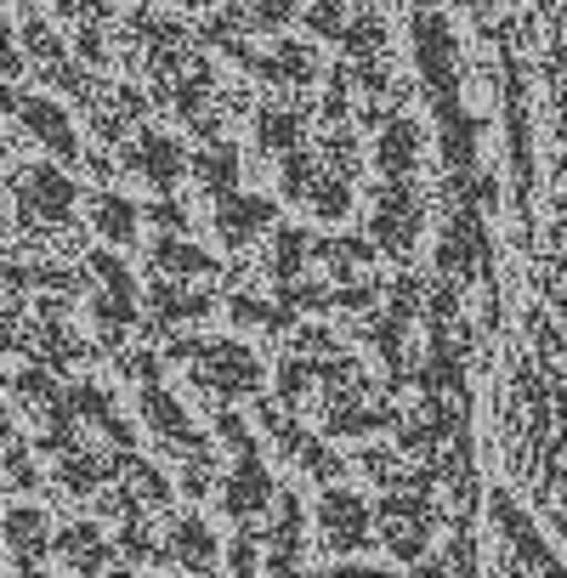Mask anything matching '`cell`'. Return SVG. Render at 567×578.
Here are the masks:
<instances>
[{
  "mask_svg": "<svg viewBox=\"0 0 567 578\" xmlns=\"http://www.w3.org/2000/svg\"><path fill=\"white\" fill-rule=\"evenodd\" d=\"M414 58L425 85L437 91V114H454V34L432 12V0H414Z\"/></svg>",
  "mask_w": 567,
  "mask_h": 578,
  "instance_id": "1",
  "label": "cell"
},
{
  "mask_svg": "<svg viewBox=\"0 0 567 578\" xmlns=\"http://www.w3.org/2000/svg\"><path fill=\"white\" fill-rule=\"evenodd\" d=\"M381 527H386V545L392 556L403 561H420L425 539H432V494L414 488V482H403V488H392L381 499Z\"/></svg>",
  "mask_w": 567,
  "mask_h": 578,
  "instance_id": "2",
  "label": "cell"
},
{
  "mask_svg": "<svg viewBox=\"0 0 567 578\" xmlns=\"http://www.w3.org/2000/svg\"><path fill=\"white\" fill-rule=\"evenodd\" d=\"M12 193H18V221H23V227H58V221H69V210H74V182H69L63 171H52V165L18 171Z\"/></svg>",
  "mask_w": 567,
  "mask_h": 578,
  "instance_id": "3",
  "label": "cell"
},
{
  "mask_svg": "<svg viewBox=\"0 0 567 578\" xmlns=\"http://www.w3.org/2000/svg\"><path fill=\"white\" fill-rule=\"evenodd\" d=\"M437 267H443L454 283L488 272V233H483L477 210L460 205V210L449 216V227H443V238H437Z\"/></svg>",
  "mask_w": 567,
  "mask_h": 578,
  "instance_id": "4",
  "label": "cell"
},
{
  "mask_svg": "<svg viewBox=\"0 0 567 578\" xmlns=\"http://www.w3.org/2000/svg\"><path fill=\"white\" fill-rule=\"evenodd\" d=\"M414 233H420V193L409 176H386L381 199H374V238H381L392 256H409Z\"/></svg>",
  "mask_w": 567,
  "mask_h": 578,
  "instance_id": "5",
  "label": "cell"
},
{
  "mask_svg": "<svg viewBox=\"0 0 567 578\" xmlns=\"http://www.w3.org/2000/svg\"><path fill=\"white\" fill-rule=\"evenodd\" d=\"M194 380H199V385H210L216 398H245L250 385L261 380V363H256L245 347H233V341H216V347H199Z\"/></svg>",
  "mask_w": 567,
  "mask_h": 578,
  "instance_id": "6",
  "label": "cell"
},
{
  "mask_svg": "<svg viewBox=\"0 0 567 578\" xmlns=\"http://www.w3.org/2000/svg\"><path fill=\"white\" fill-rule=\"evenodd\" d=\"M165 499H171L165 476H159L154 465H142L131 448H120V460H114V488L103 494V510H114V516H136L142 505H165Z\"/></svg>",
  "mask_w": 567,
  "mask_h": 578,
  "instance_id": "7",
  "label": "cell"
},
{
  "mask_svg": "<svg viewBox=\"0 0 567 578\" xmlns=\"http://www.w3.org/2000/svg\"><path fill=\"white\" fill-rule=\"evenodd\" d=\"M323 425H329V431H347V437H363V431L398 425V414L381 409V403H369L363 380H347V385H329V398H323Z\"/></svg>",
  "mask_w": 567,
  "mask_h": 578,
  "instance_id": "8",
  "label": "cell"
},
{
  "mask_svg": "<svg viewBox=\"0 0 567 578\" xmlns=\"http://www.w3.org/2000/svg\"><path fill=\"white\" fill-rule=\"evenodd\" d=\"M85 267H91V278L103 283V296H97V307H91V312H97V323H103L109 334H120V329L136 318V289H131V272H125L114 256H103V250L91 256Z\"/></svg>",
  "mask_w": 567,
  "mask_h": 578,
  "instance_id": "9",
  "label": "cell"
},
{
  "mask_svg": "<svg viewBox=\"0 0 567 578\" xmlns=\"http://www.w3.org/2000/svg\"><path fill=\"white\" fill-rule=\"evenodd\" d=\"M318 522H323L329 550H358V545H369V505H363L358 494H347V488L323 494Z\"/></svg>",
  "mask_w": 567,
  "mask_h": 578,
  "instance_id": "10",
  "label": "cell"
},
{
  "mask_svg": "<svg viewBox=\"0 0 567 578\" xmlns=\"http://www.w3.org/2000/svg\"><path fill=\"white\" fill-rule=\"evenodd\" d=\"M494 522L505 527V545H511V567H528V572H550V567H561L539 539H534V527L516 516V505H511V494H499L494 499Z\"/></svg>",
  "mask_w": 567,
  "mask_h": 578,
  "instance_id": "11",
  "label": "cell"
},
{
  "mask_svg": "<svg viewBox=\"0 0 567 578\" xmlns=\"http://www.w3.org/2000/svg\"><path fill=\"white\" fill-rule=\"evenodd\" d=\"M125 159L148 176L154 187H171L176 176H182V148L165 136V131H136L131 136V148H125Z\"/></svg>",
  "mask_w": 567,
  "mask_h": 578,
  "instance_id": "12",
  "label": "cell"
},
{
  "mask_svg": "<svg viewBox=\"0 0 567 578\" xmlns=\"http://www.w3.org/2000/svg\"><path fill=\"white\" fill-rule=\"evenodd\" d=\"M267 499H272V482H267V471H261L256 448H245V454H239V471L227 476V494H221V505L245 522V516L267 510Z\"/></svg>",
  "mask_w": 567,
  "mask_h": 578,
  "instance_id": "13",
  "label": "cell"
},
{
  "mask_svg": "<svg viewBox=\"0 0 567 578\" xmlns=\"http://www.w3.org/2000/svg\"><path fill=\"white\" fill-rule=\"evenodd\" d=\"M58 550H63V561H69L74 572H85V578L114 572V545H109V539H103L91 522H74V527H63V534H58Z\"/></svg>",
  "mask_w": 567,
  "mask_h": 578,
  "instance_id": "14",
  "label": "cell"
},
{
  "mask_svg": "<svg viewBox=\"0 0 567 578\" xmlns=\"http://www.w3.org/2000/svg\"><path fill=\"white\" fill-rule=\"evenodd\" d=\"M18 114H23V125H29L58 159H74V154H80V142H74V131H69V114H63L58 103H45V96H23Z\"/></svg>",
  "mask_w": 567,
  "mask_h": 578,
  "instance_id": "15",
  "label": "cell"
},
{
  "mask_svg": "<svg viewBox=\"0 0 567 578\" xmlns=\"http://www.w3.org/2000/svg\"><path fill=\"white\" fill-rule=\"evenodd\" d=\"M142 414H148V425L159 431V437H171V443H182V454H194V448H205V437H194V425H187V414H182V403H176L171 392H159V385H148V392H142Z\"/></svg>",
  "mask_w": 567,
  "mask_h": 578,
  "instance_id": "16",
  "label": "cell"
},
{
  "mask_svg": "<svg viewBox=\"0 0 567 578\" xmlns=\"http://www.w3.org/2000/svg\"><path fill=\"white\" fill-rule=\"evenodd\" d=\"M267 221H272V205H267V199H256V193H250V199H239V193H227V199H221V210H216V227H221V238H227V245H250V238H256Z\"/></svg>",
  "mask_w": 567,
  "mask_h": 578,
  "instance_id": "17",
  "label": "cell"
},
{
  "mask_svg": "<svg viewBox=\"0 0 567 578\" xmlns=\"http://www.w3.org/2000/svg\"><path fill=\"white\" fill-rule=\"evenodd\" d=\"M420 385H425V392H465L460 341H437V334H432V352H425V363H420Z\"/></svg>",
  "mask_w": 567,
  "mask_h": 578,
  "instance_id": "18",
  "label": "cell"
},
{
  "mask_svg": "<svg viewBox=\"0 0 567 578\" xmlns=\"http://www.w3.org/2000/svg\"><path fill=\"white\" fill-rule=\"evenodd\" d=\"M414 154H420V125L414 120H392L374 142V159H381L386 176H409L414 171Z\"/></svg>",
  "mask_w": 567,
  "mask_h": 578,
  "instance_id": "19",
  "label": "cell"
},
{
  "mask_svg": "<svg viewBox=\"0 0 567 578\" xmlns=\"http://www.w3.org/2000/svg\"><path fill=\"white\" fill-rule=\"evenodd\" d=\"M142 114H148V96H142L136 85H114V103H97V136L103 142H120Z\"/></svg>",
  "mask_w": 567,
  "mask_h": 578,
  "instance_id": "20",
  "label": "cell"
},
{
  "mask_svg": "<svg viewBox=\"0 0 567 578\" xmlns=\"http://www.w3.org/2000/svg\"><path fill=\"white\" fill-rule=\"evenodd\" d=\"M194 176L205 193H216V199H227L233 182H239V148H227V142H210V148L194 159Z\"/></svg>",
  "mask_w": 567,
  "mask_h": 578,
  "instance_id": "21",
  "label": "cell"
},
{
  "mask_svg": "<svg viewBox=\"0 0 567 578\" xmlns=\"http://www.w3.org/2000/svg\"><path fill=\"white\" fill-rule=\"evenodd\" d=\"M261 80H267V85H307V80H312V45L278 40V45H272V63H261Z\"/></svg>",
  "mask_w": 567,
  "mask_h": 578,
  "instance_id": "22",
  "label": "cell"
},
{
  "mask_svg": "<svg viewBox=\"0 0 567 578\" xmlns=\"http://www.w3.org/2000/svg\"><path fill=\"white\" fill-rule=\"evenodd\" d=\"M109 476H114V465H109L103 454H85L80 443L63 454V488H69V494H97Z\"/></svg>",
  "mask_w": 567,
  "mask_h": 578,
  "instance_id": "23",
  "label": "cell"
},
{
  "mask_svg": "<svg viewBox=\"0 0 567 578\" xmlns=\"http://www.w3.org/2000/svg\"><path fill=\"white\" fill-rule=\"evenodd\" d=\"M443 159L454 165V171H471L477 165V120L471 114H443Z\"/></svg>",
  "mask_w": 567,
  "mask_h": 578,
  "instance_id": "24",
  "label": "cell"
},
{
  "mask_svg": "<svg viewBox=\"0 0 567 578\" xmlns=\"http://www.w3.org/2000/svg\"><path fill=\"white\" fill-rule=\"evenodd\" d=\"M7 539H12V561H18L23 572H40L45 539H40V516H34V510H12V516H7Z\"/></svg>",
  "mask_w": 567,
  "mask_h": 578,
  "instance_id": "25",
  "label": "cell"
},
{
  "mask_svg": "<svg viewBox=\"0 0 567 578\" xmlns=\"http://www.w3.org/2000/svg\"><path fill=\"white\" fill-rule=\"evenodd\" d=\"M256 136H261V148H278V154L301 148V109H261Z\"/></svg>",
  "mask_w": 567,
  "mask_h": 578,
  "instance_id": "26",
  "label": "cell"
},
{
  "mask_svg": "<svg viewBox=\"0 0 567 578\" xmlns=\"http://www.w3.org/2000/svg\"><path fill=\"white\" fill-rule=\"evenodd\" d=\"M171 550H176V567H187V572H210L216 567V545H210V534L199 522H176Z\"/></svg>",
  "mask_w": 567,
  "mask_h": 578,
  "instance_id": "27",
  "label": "cell"
},
{
  "mask_svg": "<svg viewBox=\"0 0 567 578\" xmlns=\"http://www.w3.org/2000/svg\"><path fill=\"white\" fill-rule=\"evenodd\" d=\"M425 318H432V334H437V341H460V334H465V318H460L454 283H437L432 296H425Z\"/></svg>",
  "mask_w": 567,
  "mask_h": 578,
  "instance_id": "28",
  "label": "cell"
},
{
  "mask_svg": "<svg viewBox=\"0 0 567 578\" xmlns=\"http://www.w3.org/2000/svg\"><path fill=\"white\" fill-rule=\"evenodd\" d=\"M154 267H165L171 278H199V272H210V256L194 250V245H182V238H159V245H154Z\"/></svg>",
  "mask_w": 567,
  "mask_h": 578,
  "instance_id": "29",
  "label": "cell"
},
{
  "mask_svg": "<svg viewBox=\"0 0 567 578\" xmlns=\"http://www.w3.org/2000/svg\"><path fill=\"white\" fill-rule=\"evenodd\" d=\"M148 301H154V318H165V323H176V318H205L210 312V296H182L176 283H159V278L148 289Z\"/></svg>",
  "mask_w": 567,
  "mask_h": 578,
  "instance_id": "30",
  "label": "cell"
},
{
  "mask_svg": "<svg viewBox=\"0 0 567 578\" xmlns=\"http://www.w3.org/2000/svg\"><path fill=\"white\" fill-rule=\"evenodd\" d=\"M307 250H312L307 227H278V238H272V278H278V283L296 278L301 261H307Z\"/></svg>",
  "mask_w": 567,
  "mask_h": 578,
  "instance_id": "31",
  "label": "cell"
},
{
  "mask_svg": "<svg viewBox=\"0 0 567 578\" xmlns=\"http://www.w3.org/2000/svg\"><path fill=\"white\" fill-rule=\"evenodd\" d=\"M91 221H97V233L114 238V245H125V238L136 233V210H131V199H120V193H103L97 210H91Z\"/></svg>",
  "mask_w": 567,
  "mask_h": 578,
  "instance_id": "32",
  "label": "cell"
},
{
  "mask_svg": "<svg viewBox=\"0 0 567 578\" xmlns=\"http://www.w3.org/2000/svg\"><path fill=\"white\" fill-rule=\"evenodd\" d=\"M318 256L329 261V272H336V278H358L369 267V245H363V238H323Z\"/></svg>",
  "mask_w": 567,
  "mask_h": 578,
  "instance_id": "33",
  "label": "cell"
},
{
  "mask_svg": "<svg viewBox=\"0 0 567 578\" xmlns=\"http://www.w3.org/2000/svg\"><path fill=\"white\" fill-rule=\"evenodd\" d=\"M307 205H312L323 221H341V216H347V205H352V193H347V171H341V176H336V171H323Z\"/></svg>",
  "mask_w": 567,
  "mask_h": 578,
  "instance_id": "34",
  "label": "cell"
},
{
  "mask_svg": "<svg viewBox=\"0 0 567 578\" xmlns=\"http://www.w3.org/2000/svg\"><path fill=\"white\" fill-rule=\"evenodd\" d=\"M210 91H216V80H210V69H194L176 91H171V103H176V114H187V120H205V103H210Z\"/></svg>",
  "mask_w": 567,
  "mask_h": 578,
  "instance_id": "35",
  "label": "cell"
},
{
  "mask_svg": "<svg viewBox=\"0 0 567 578\" xmlns=\"http://www.w3.org/2000/svg\"><path fill=\"white\" fill-rule=\"evenodd\" d=\"M341 45H347V58H358V63L381 58V45H386V29H381V18H358V23H347Z\"/></svg>",
  "mask_w": 567,
  "mask_h": 578,
  "instance_id": "36",
  "label": "cell"
},
{
  "mask_svg": "<svg viewBox=\"0 0 567 578\" xmlns=\"http://www.w3.org/2000/svg\"><path fill=\"white\" fill-rule=\"evenodd\" d=\"M318 159L312 154H301V148H290L284 154V193H290V199H312V187H318Z\"/></svg>",
  "mask_w": 567,
  "mask_h": 578,
  "instance_id": "37",
  "label": "cell"
},
{
  "mask_svg": "<svg viewBox=\"0 0 567 578\" xmlns=\"http://www.w3.org/2000/svg\"><path fill=\"white\" fill-rule=\"evenodd\" d=\"M307 29H312V34H323V40H341V34H347L341 0H312V7H307Z\"/></svg>",
  "mask_w": 567,
  "mask_h": 578,
  "instance_id": "38",
  "label": "cell"
},
{
  "mask_svg": "<svg viewBox=\"0 0 567 578\" xmlns=\"http://www.w3.org/2000/svg\"><path fill=\"white\" fill-rule=\"evenodd\" d=\"M420 301H425V283H420V278H414V272H403V278H398V283H392V301H386V312H392V318H403V323H409V318H414V312H420Z\"/></svg>",
  "mask_w": 567,
  "mask_h": 578,
  "instance_id": "39",
  "label": "cell"
},
{
  "mask_svg": "<svg viewBox=\"0 0 567 578\" xmlns=\"http://www.w3.org/2000/svg\"><path fill=\"white\" fill-rule=\"evenodd\" d=\"M312 374H318L312 358H290V363H284V369H278V392H284V403H296L307 385H312Z\"/></svg>",
  "mask_w": 567,
  "mask_h": 578,
  "instance_id": "40",
  "label": "cell"
},
{
  "mask_svg": "<svg viewBox=\"0 0 567 578\" xmlns=\"http://www.w3.org/2000/svg\"><path fill=\"white\" fill-rule=\"evenodd\" d=\"M45 74H52V85H63L69 96H80V103H91V80H85V69H80V63L58 58V63H45Z\"/></svg>",
  "mask_w": 567,
  "mask_h": 578,
  "instance_id": "41",
  "label": "cell"
},
{
  "mask_svg": "<svg viewBox=\"0 0 567 578\" xmlns=\"http://www.w3.org/2000/svg\"><path fill=\"white\" fill-rule=\"evenodd\" d=\"M278 301H284V307H290V312H296V307H307V312H323V307H329V296H323V289H318V283H296V278H284V289H278Z\"/></svg>",
  "mask_w": 567,
  "mask_h": 578,
  "instance_id": "42",
  "label": "cell"
},
{
  "mask_svg": "<svg viewBox=\"0 0 567 578\" xmlns=\"http://www.w3.org/2000/svg\"><path fill=\"white\" fill-rule=\"evenodd\" d=\"M18 398H34L40 409H52L58 403V385H52V374H45V369H23L18 374Z\"/></svg>",
  "mask_w": 567,
  "mask_h": 578,
  "instance_id": "43",
  "label": "cell"
},
{
  "mask_svg": "<svg viewBox=\"0 0 567 578\" xmlns=\"http://www.w3.org/2000/svg\"><path fill=\"white\" fill-rule=\"evenodd\" d=\"M23 45H29L40 63H58V58H63V40L45 29V23H23Z\"/></svg>",
  "mask_w": 567,
  "mask_h": 578,
  "instance_id": "44",
  "label": "cell"
},
{
  "mask_svg": "<svg viewBox=\"0 0 567 578\" xmlns=\"http://www.w3.org/2000/svg\"><path fill=\"white\" fill-rule=\"evenodd\" d=\"M69 403L80 409V420H97V425L114 414V409H109V398L97 392V385H74V392H69Z\"/></svg>",
  "mask_w": 567,
  "mask_h": 578,
  "instance_id": "45",
  "label": "cell"
},
{
  "mask_svg": "<svg viewBox=\"0 0 567 578\" xmlns=\"http://www.w3.org/2000/svg\"><path fill=\"white\" fill-rule=\"evenodd\" d=\"M29 283H45V289H58V296H69V289H80V272H69V267H52V261H40V267H29Z\"/></svg>",
  "mask_w": 567,
  "mask_h": 578,
  "instance_id": "46",
  "label": "cell"
},
{
  "mask_svg": "<svg viewBox=\"0 0 567 578\" xmlns=\"http://www.w3.org/2000/svg\"><path fill=\"white\" fill-rule=\"evenodd\" d=\"M120 545H125L131 561H154V534H148L136 516H125V539H120Z\"/></svg>",
  "mask_w": 567,
  "mask_h": 578,
  "instance_id": "47",
  "label": "cell"
},
{
  "mask_svg": "<svg viewBox=\"0 0 567 578\" xmlns=\"http://www.w3.org/2000/svg\"><path fill=\"white\" fill-rule=\"evenodd\" d=\"M7 482H12V488H29V482H34L29 454H23V443H18V431H7Z\"/></svg>",
  "mask_w": 567,
  "mask_h": 578,
  "instance_id": "48",
  "label": "cell"
},
{
  "mask_svg": "<svg viewBox=\"0 0 567 578\" xmlns=\"http://www.w3.org/2000/svg\"><path fill=\"white\" fill-rule=\"evenodd\" d=\"M347 85H352V74L336 69V80H329V91H323V120H329V125L347 120Z\"/></svg>",
  "mask_w": 567,
  "mask_h": 578,
  "instance_id": "49",
  "label": "cell"
},
{
  "mask_svg": "<svg viewBox=\"0 0 567 578\" xmlns=\"http://www.w3.org/2000/svg\"><path fill=\"white\" fill-rule=\"evenodd\" d=\"M290 12H296V0H261V7H256V29H284V23H290Z\"/></svg>",
  "mask_w": 567,
  "mask_h": 578,
  "instance_id": "50",
  "label": "cell"
},
{
  "mask_svg": "<svg viewBox=\"0 0 567 578\" xmlns=\"http://www.w3.org/2000/svg\"><path fill=\"white\" fill-rule=\"evenodd\" d=\"M103 58H109L103 29H97V23H85V29H80V63H103Z\"/></svg>",
  "mask_w": 567,
  "mask_h": 578,
  "instance_id": "51",
  "label": "cell"
},
{
  "mask_svg": "<svg viewBox=\"0 0 567 578\" xmlns=\"http://www.w3.org/2000/svg\"><path fill=\"white\" fill-rule=\"evenodd\" d=\"M148 216H154L165 233H182V227H187V210H182L176 199H154V210H148Z\"/></svg>",
  "mask_w": 567,
  "mask_h": 578,
  "instance_id": "52",
  "label": "cell"
},
{
  "mask_svg": "<svg viewBox=\"0 0 567 578\" xmlns=\"http://www.w3.org/2000/svg\"><path fill=\"white\" fill-rule=\"evenodd\" d=\"M363 465H369V476H374V482H398V460H392L386 448H369V454H363Z\"/></svg>",
  "mask_w": 567,
  "mask_h": 578,
  "instance_id": "53",
  "label": "cell"
},
{
  "mask_svg": "<svg viewBox=\"0 0 567 578\" xmlns=\"http://www.w3.org/2000/svg\"><path fill=\"white\" fill-rule=\"evenodd\" d=\"M216 431H221V437H227L233 448H239V454L250 448V431H245V420H239V414H221V420H216Z\"/></svg>",
  "mask_w": 567,
  "mask_h": 578,
  "instance_id": "54",
  "label": "cell"
},
{
  "mask_svg": "<svg viewBox=\"0 0 567 578\" xmlns=\"http://www.w3.org/2000/svg\"><path fill=\"white\" fill-rule=\"evenodd\" d=\"M227 567H233V572H256V539H250V534H245L239 545H233V556H227Z\"/></svg>",
  "mask_w": 567,
  "mask_h": 578,
  "instance_id": "55",
  "label": "cell"
},
{
  "mask_svg": "<svg viewBox=\"0 0 567 578\" xmlns=\"http://www.w3.org/2000/svg\"><path fill=\"white\" fill-rule=\"evenodd\" d=\"M369 301H374L369 283H347V289H341V312H363Z\"/></svg>",
  "mask_w": 567,
  "mask_h": 578,
  "instance_id": "56",
  "label": "cell"
},
{
  "mask_svg": "<svg viewBox=\"0 0 567 578\" xmlns=\"http://www.w3.org/2000/svg\"><path fill=\"white\" fill-rule=\"evenodd\" d=\"M125 369H131L136 380H154V369H159V358H154V352H125Z\"/></svg>",
  "mask_w": 567,
  "mask_h": 578,
  "instance_id": "57",
  "label": "cell"
},
{
  "mask_svg": "<svg viewBox=\"0 0 567 578\" xmlns=\"http://www.w3.org/2000/svg\"><path fill=\"white\" fill-rule=\"evenodd\" d=\"M296 352H329V334L323 329H301L296 334Z\"/></svg>",
  "mask_w": 567,
  "mask_h": 578,
  "instance_id": "58",
  "label": "cell"
},
{
  "mask_svg": "<svg viewBox=\"0 0 567 578\" xmlns=\"http://www.w3.org/2000/svg\"><path fill=\"white\" fill-rule=\"evenodd\" d=\"M97 7H103V0H58V12H63V18H91Z\"/></svg>",
  "mask_w": 567,
  "mask_h": 578,
  "instance_id": "59",
  "label": "cell"
},
{
  "mask_svg": "<svg viewBox=\"0 0 567 578\" xmlns=\"http://www.w3.org/2000/svg\"><path fill=\"white\" fill-rule=\"evenodd\" d=\"M460 7H471V12H483V7H488V0H460Z\"/></svg>",
  "mask_w": 567,
  "mask_h": 578,
  "instance_id": "60",
  "label": "cell"
}]
</instances>
